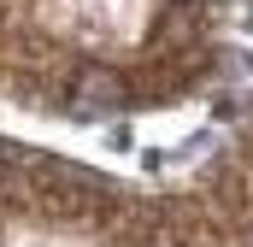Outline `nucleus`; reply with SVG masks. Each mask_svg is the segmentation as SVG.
<instances>
[{
	"label": "nucleus",
	"instance_id": "nucleus-1",
	"mask_svg": "<svg viewBox=\"0 0 253 247\" xmlns=\"http://www.w3.org/2000/svg\"><path fill=\"white\" fill-rule=\"evenodd\" d=\"M112 100H118V88H112L100 71H94V77H83V106H112Z\"/></svg>",
	"mask_w": 253,
	"mask_h": 247
}]
</instances>
